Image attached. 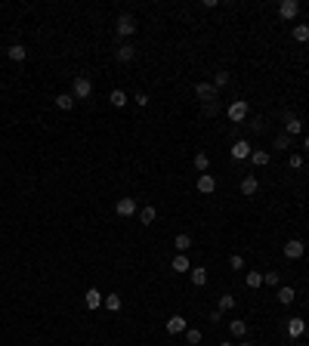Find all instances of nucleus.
<instances>
[{
    "label": "nucleus",
    "mask_w": 309,
    "mask_h": 346,
    "mask_svg": "<svg viewBox=\"0 0 309 346\" xmlns=\"http://www.w3.org/2000/svg\"><path fill=\"white\" fill-rule=\"evenodd\" d=\"M115 31H118V38H130V34L136 31V19L133 16H118V22H115Z\"/></svg>",
    "instance_id": "f257e3e1"
},
{
    "label": "nucleus",
    "mask_w": 309,
    "mask_h": 346,
    "mask_svg": "<svg viewBox=\"0 0 309 346\" xmlns=\"http://www.w3.org/2000/svg\"><path fill=\"white\" fill-rule=\"evenodd\" d=\"M90 93H93V84H90V78H75V87H71V96L75 99H90Z\"/></svg>",
    "instance_id": "f03ea898"
},
{
    "label": "nucleus",
    "mask_w": 309,
    "mask_h": 346,
    "mask_svg": "<svg viewBox=\"0 0 309 346\" xmlns=\"http://www.w3.org/2000/svg\"><path fill=\"white\" fill-rule=\"evenodd\" d=\"M247 112H250V108H247V102H244V99H235V102L229 105V121L241 124V121L247 118Z\"/></svg>",
    "instance_id": "7ed1b4c3"
},
{
    "label": "nucleus",
    "mask_w": 309,
    "mask_h": 346,
    "mask_svg": "<svg viewBox=\"0 0 309 346\" xmlns=\"http://www.w3.org/2000/svg\"><path fill=\"white\" fill-rule=\"evenodd\" d=\"M195 96H198V99H204V102L210 105V102L216 99V87H213L210 81H201V84H195Z\"/></svg>",
    "instance_id": "20e7f679"
},
{
    "label": "nucleus",
    "mask_w": 309,
    "mask_h": 346,
    "mask_svg": "<svg viewBox=\"0 0 309 346\" xmlns=\"http://www.w3.org/2000/svg\"><path fill=\"white\" fill-rule=\"evenodd\" d=\"M284 133H287V136H300V133H303V121H300L297 115L287 112V115H284Z\"/></svg>",
    "instance_id": "39448f33"
},
{
    "label": "nucleus",
    "mask_w": 309,
    "mask_h": 346,
    "mask_svg": "<svg viewBox=\"0 0 309 346\" xmlns=\"http://www.w3.org/2000/svg\"><path fill=\"white\" fill-rule=\"evenodd\" d=\"M250 152H253V149H250V142H247V139H235V142H232V158H235V161L250 158Z\"/></svg>",
    "instance_id": "423d86ee"
},
{
    "label": "nucleus",
    "mask_w": 309,
    "mask_h": 346,
    "mask_svg": "<svg viewBox=\"0 0 309 346\" xmlns=\"http://www.w3.org/2000/svg\"><path fill=\"white\" fill-rule=\"evenodd\" d=\"M303 250H306V247H303L300 238H290V241L284 244V257H287V260H300V257H303Z\"/></svg>",
    "instance_id": "0eeeda50"
},
{
    "label": "nucleus",
    "mask_w": 309,
    "mask_h": 346,
    "mask_svg": "<svg viewBox=\"0 0 309 346\" xmlns=\"http://www.w3.org/2000/svg\"><path fill=\"white\" fill-rule=\"evenodd\" d=\"M164 327H167V334H186V327H189V321H186L183 315H170Z\"/></svg>",
    "instance_id": "6e6552de"
},
{
    "label": "nucleus",
    "mask_w": 309,
    "mask_h": 346,
    "mask_svg": "<svg viewBox=\"0 0 309 346\" xmlns=\"http://www.w3.org/2000/svg\"><path fill=\"white\" fill-rule=\"evenodd\" d=\"M195 186H198V192H201V195H213V192H216V179H213L210 173H201Z\"/></svg>",
    "instance_id": "1a4fd4ad"
},
{
    "label": "nucleus",
    "mask_w": 309,
    "mask_h": 346,
    "mask_svg": "<svg viewBox=\"0 0 309 346\" xmlns=\"http://www.w3.org/2000/svg\"><path fill=\"white\" fill-rule=\"evenodd\" d=\"M297 13H300L297 0H281V4H278V16H281V19H294Z\"/></svg>",
    "instance_id": "9d476101"
},
{
    "label": "nucleus",
    "mask_w": 309,
    "mask_h": 346,
    "mask_svg": "<svg viewBox=\"0 0 309 346\" xmlns=\"http://www.w3.org/2000/svg\"><path fill=\"white\" fill-rule=\"evenodd\" d=\"M133 56H136V47H133V44H121V47L115 50V59H118V62H133Z\"/></svg>",
    "instance_id": "9b49d317"
},
{
    "label": "nucleus",
    "mask_w": 309,
    "mask_h": 346,
    "mask_svg": "<svg viewBox=\"0 0 309 346\" xmlns=\"http://www.w3.org/2000/svg\"><path fill=\"white\" fill-rule=\"evenodd\" d=\"M257 189H260V179L253 176V173H247V176L241 179V195H247V198H250V195H257Z\"/></svg>",
    "instance_id": "f8f14e48"
},
{
    "label": "nucleus",
    "mask_w": 309,
    "mask_h": 346,
    "mask_svg": "<svg viewBox=\"0 0 309 346\" xmlns=\"http://www.w3.org/2000/svg\"><path fill=\"white\" fill-rule=\"evenodd\" d=\"M115 210H118V216H133L136 213V201H133V198H121V201L115 204Z\"/></svg>",
    "instance_id": "ddd939ff"
},
{
    "label": "nucleus",
    "mask_w": 309,
    "mask_h": 346,
    "mask_svg": "<svg viewBox=\"0 0 309 346\" xmlns=\"http://www.w3.org/2000/svg\"><path fill=\"white\" fill-rule=\"evenodd\" d=\"M189 272H192L189 278H192V284H195V287H204V284H207V269H204V266H192Z\"/></svg>",
    "instance_id": "4468645a"
},
{
    "label": "nucleus",
    "mask_w": 309,
    "mask_h": 346,
    "mask_svg": "<svg viewBox=\"0 0 309 346\" xmlns=\"http://www.w3.org/2000/svg\"><path fill=\"white\" fill-rule=\"evenodd\" d=\"M102 300H105V297L99 294L96 287H90L87 294H84V303H87V309H99V306H102Z\"/></svg>",
    "instance_id": "2eb2a0df"
},
{
    "label": "nucleus",
    "mask_w": 309,
    "mask_h": 346,
    "mask_svg": "<svg viewBox=\"0 0 309 346\" xmlns=\"http://www.w3.org/2000/svg\"><path fill=\"white\" fill-rule=\"evenodd\" d=\"M303 331H306V321H303V318H297V315L287 318V334H290V337H303Z\"/></svg>",
    "instance_id": "dca6fc26"
},
{
    "label": "nucleus",
    "mask_w": 309,
    "mask_h": 346,
    "mask_svg": "<svg viewBox=\"0 0 309 346\" xmlns=\"http://www.w3.org/2000/svg\"><path fill=\"white\" fill-rule=\"evenodd\" d=\"M170 269H173V272H189V269H192V263H189L186 253H176V257L170 260Z\"/></svg>",
    "instance_id": "f3484780"
},
{
    "label": "nucleus",
    "mask_w": 309,
    "mask_h": 346,
    "mask_svg": "<svg viewBox=\"0 0 309 346\" xmlns=\"http://www.w3.org/2000/svg\"><path fill=\"white\" fill-rule=\"evenodd\" d=\"M7 56H10L13 62H25V56H28V50H25L22 44H13V47H7Z\"/></svg>",
    "instance_id": "a211bd4d"
},
{
    "label": "nucleus",
    "mask_w": 309,
    "mask_h": 346,
    "mask_svg": "<svg viewBox=\"0 0 309 346\" xmlns=\"http://www.w3.org/2000/svg\"><path fill=\"white\" fill-rule=\"evenodd\" d=\"M297 300V294H294V287H287V284H281L278 287V303L281 306H290V303H294Z\"/></svg>",
    "instance_id": "6ab92c4d"
},
{
    "label": "nucleus",
    "mask_w": 309,
    "mask_h": 346,
    "mask_svg": "<svg viewBox=\"0 0 309 346\" xmlns=\"http://www.w3.org/2000/svg\"><path fill=\"white\" fill-rule=\"evenodd\" d=\"M108 102H112L115 108H124L127 102H130V96H127L124 90H112V96H108Z\"/></svg>",
    "instance_id": "aec40b11"
},
{
    "label": "nucleus",
    "mask_w": 309,
    "mask_h": 346,
    "mask_svg": "<svg viewBox=\"0 0 309 346\" xmlns=\"http://www.w3.org/2000/svg\"><path fill=\"white\" fill-rule=\"evenodd\" d=\"M56 108L71 112V108H75V96H71V93H59V96H56Z\"/></svg>",
    "instance_id": "412c9836"
},
{
    "label": "nucleus",
    "mask_w": 309,
    "mask_h": 346,
    "mask_svg": "<svg viewBox=\"0 0 309 346\" xmlns=\"http://www.w3.org/2000/svg\"><path fill=\"white\" fill-rule=\"evenodd\" d=\"M155 216H158V210L149 204V207H142V210H139V223H142V226H152V223H155Z\"/></svg>",
    "instance_id": "4be33fe9"
},
{
    "label": "nucleus",
    "mask_w": 309,
    "mask_h": 346,
    "mask_svg": "<svg viewBox=\"0 0 309 346\" xmlns=\"http://www.w3.org/2000/svg\"><path fill=\"white\" fill-rule=\"evenodd\" d=\"M250 161H253V167H266V164H269V152L253 149V152H250Z\"/></svg>",
    "instance_id": "5701e85b"
},
{
    "label": "nucleus",
    "mask_w": 309,
    "mask_h": 346,
    "mask_svg": "<svg viewBox=\"0 0 309 346\" xmlns=\"http://www.w3.org/2000/svg\"><path fill=\"white\" fill-rule=\"evenodd\" d=\"M173 244H176V250H179V253H186V250L192 247V238H189V235H186V232H179Z\"/></svg>",
    "instance_id": "b1692460"
},
{
    "label": "nucleus",
    "mask_w": 309,
    "mask_h": 346,
    "mask_svg": "<svg viewBox=\"0 0 309 346\" xmlns=\"http://www.w3.org/2000/svg\"><path fill=\"white\" fill-rule=\"evenodd\" d=\"M244 284L257 290V287L263 284V272H247V275H244Z\"/></svg>",
    "instance_id": "393cba45"
},
{
    "label": "nucleus",
    "mask_w": 309,
    "mask_h": 346,
    "mask_svg": "<svg viewBox=\"0 0 309 346\" xmlns=\"http://www.w3.org/2000/svg\"><path fill=\"white\" fill-rule=\"evenodd\" d=\"M102 303H105V309H108V312H118V309H121V306H124V303H121V297H118V294H108V297H105V300H102Z\"/></svg>",
    "instance_id": "a878e982"
},
{
    "label": "nucleus",
    "mask_w": 309,
    "mask_h": 346,
    "mask_svg": "<svg viewBox=\"0 0 309 346\" xmlns=\"http://www.w3.org/2000/svg\"><path fill=\"white\" fill-rule=\"evenodd\" d=\"M229 331H232L235 337H244V334H247V321H241V318H238V321H229Z\"/></svg>",
    "instance_id": "bb28decb"
},
{
    "label": "nucleus",
    "mask_w": 309,
    "mask_h": 346,
    "mask_svg": "<svg viewBox=\"0 0 309 346\" xmlns=\"http://www.w3.org/2000/svg\"><path fill=\"white\" fill-rule=\"evenodd\" d=\"M186 343L198 346V343H201V331H198V327H186Z\"/></svg>",
    "instance_id": "cd10ccee"
},
{
    "label": "nucleus",
    "mask_w": 309,
    "mask_h": 346,
    "mask_svg": "<svg viewBox=\"0 0 309 346\" xmlns=\"http://www.w3.org/2000/svg\"><path fill=\"white\" fill-rule=\"evenodd\" d=\"M195 167L201 170V173H207V167H210V158H207L204 152H198V155H195Z\"/></svg>",
    "instance_id": "c85d7f7f"
},
{
    "label": "nucleus",
    "mask_w": 309,
    "mask_h": 346,
    "mask_svg": "<svg viewBox=\"0 0 309 346\" xmlns=\"http://www.w3.org/2000/svg\"><path fill=\"white\" fill-rule=\"evenodd\" d=\"M294 41H300V44L309 41V25H294Z\"/></svg>",
    "instance_id": "c756f323"
},
{
    "label": "nucleus",
    "mask_w": 309,
    "mask_h": 346,
    "mask_svg": "<svg viewBox=\"0 0 309 346\" xmlns=\"http://www.w3.org/2000/svg\"><path fill=\"white\" fill-rule=\"evenodd\" d=\"M216 90H223L226 84H229V71H216V75H213V81H210Z\"/></svg>",
    "instance_id": "7c9ffc66"
},
{
    "label": "nucleus",
    "mask_w": 309,
    "mask_h": 346,
    "mask_svg": "<svg viewBox=\"0 0 309 346\" xmlns=\"http://www.w3.org/2000/svg\"><path fill=\"white\" fill-rule=\"evenodd\" d=\"M229 309H235V297H232V294H223V297H220V312H229Z\"/></svg>",
    "instance_id": "2f4dec72"
},
{
    "label": "nucleus",
    "mask_w": 309,
    "mask_h": 346,
    "mask_svg": "<svg viewBox=\"0 0 309 346\" xmlns=\"http://www.w3.org/2000/svg\"><path fill=\"white\" fill-rule=\"evenodd\" d=\"M272 145H275L278 152H281V149H290V136H287V133H278V136H275V142H272Z\"/></svg>",
    "instance_id": "473e14b6"
},
{
    "label": "nucleus",
    "mask_w": 309,
    "mask_h": 346,
    "mask_svg": "<svg viewBox=\"0 0 309 346\" xmlns=\"http://www.w3.org/2000/svg\"><path fill=\"white\" fill-rule=\"evenodd\" d=\"M263 284H269V287H278V272H263Z\"/></svg>",
    "instance_id": "72a5a7b5"
},
{
    "label": "nucleus",
    "mask_w": 309,
    "mask_h": 346,
    "mask_svg": "<svg viewBox=\"0 0 309 346\" xmlns=\"http://www.w3.org/2000/svg\"><path fill=\"white\" fill-rule=\"evenodd\" d=\"M287 164H290V167H294V170H300V167H303V155H297V152H294V155L287 158Z\"/></svg>",
    "instance_id": "f704fd0d"
},
{
    "label": "nucleus",
    "mask_w": 309,
    "mask_h": 346,
    "mask_svg": "<svg viewBox=\"0 0 309 346\" xmlns=\"http://www.w3.org/2000/svg\"><path fill=\"white\" fill-rule=\"evenodd\" d=\"M229 266H232V269H244V260L238 257V253H232V257H229Z\"/></svg>",
    "instance_id": "c9c22d12"
},
{
    "label": "nucleus",
    "mask_w": 309,
    "mask_h": 346,
    "mask_svg": "<svg viewBox=\"0 0 309 346\" xmlns=\"http://www.w3.org/2000/svg\"><path fill=\"white\" fill-rule=\"evenodd\" d=\"M207 321H213V324H216V321H223V312H220V309H213V312L207 315Z\"/></svg>",
    "instance_id": "e433bc0d"
},
{
    "label": "nucleus",
    "mask_w": 309,
    "mask_h": 346,
    "mask_svg": "<svg viewBox=\"0 0 309 346\" xmlns=\"http://www.w3.org/2000/svg\"><path fill=\"white\" fill-rule=\"evenodd\" d=\"M133 99H136V105H149V93H136Z\"/></svg>",
    "instance_id": "4c0bfd02"
},
{
    "label": "nucleus",
    "mask_w": 309,
    "mask_h": 346,
    "mask_svg": "<svg viewBox=\"0 0 309 346\" xmlns=\"http://www.w3.org/2000/svg\"><path fill=\"white\" fill-rule=\"evenodd\" d=\"M238 346H253V343H250V340H241V343H238Z\"/></svg>",
    "instance_id": "58836bf2"
},
{
    "label": "nucleus",
    "mask_w": 309,
    "mask_h": 346,
    "mask_svg": "<svg viewBox=\"0 0 309 346\" xmlns=\"http://www.w3.org/2000/svg\"><path fill=\"white\" fill-rule=\"evenodd\" d=\"M303 149H306V152H309V136H306V142H303Z\"/></svg>",
    "instance_id": "ea45409f"
},
{
    "label": "nucleus",
    "mask_w": 309,
    "mask_h": 346,
    "mask_svg": "<svg viewBox=\"0 0 309 346\" xmlns=\"http://www.w3.org/2000/svg\"><path fill=\"white\" fill-rule=\"evenodd\" d=\"M220 346H232V343H220Z\"/></svg>",
    "instance_id": "a19ab883"
}]
</instances>
